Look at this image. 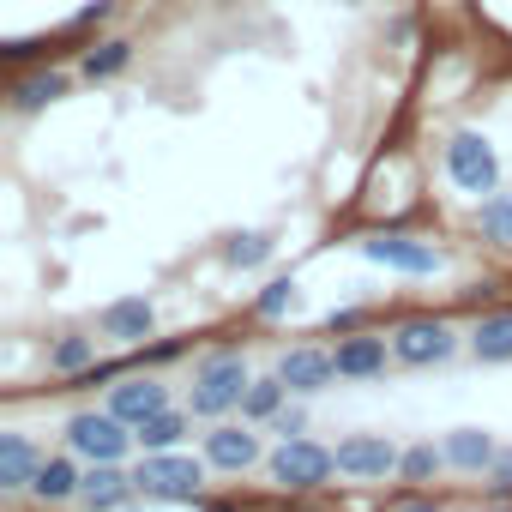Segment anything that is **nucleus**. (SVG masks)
Wrapping results in <instances>:
<instances>
[{"mask_svg": "<svg viewBox=\"0 0 512 512\" xmlns=\"http://www.w3.org/2000/svg\"><path fill=\"white\" fill-rule=\"evenodd\" d=\"M247 386H253L247 362H241L235 350H217V356H205V362L193 368V386H187V410H193V416H229V410H241Z\"/></svg>", "mask_w": 512, "mask_h": 512, "instance_id": "nucleus-1", "label": "nucleus"}, {"mask_svg": "<svg viewBox=\"0 0 512 512\" xmlns=\"http://www.w3.org/2000/svg\"><path fill=\"white\" fill-rule=\"evenodd\" d=\"M266 470H272V482L278 488H290V494H308V488H326L332 476H338V452L332 446H320V440H284L272 458H266Z\"/></svg>", "mask_w": 512, "mask_h": 512, "instance_id": "nucleus-2", "label": "nucleus"}, {"mask_svg": "<svg viewBox=\"0 0 512 512\" xmlns=\"http://www.w3.org/2000/svg\"><path fill=\"white\" fill-rule=\"evenodd\" d=\"M139 494L145 500H199L205 488V458H187V452H145L139 470H133Z\"/></svg>", "mask_w": 512, "mask_h": 512, "instance_id": "nucleus-3", "label": "nucleus"}, {"mask_svg": "<svg viewBox=\"0 0 512 512\" xmlns=\"http://www.w3.org/2000/svg\"><path fill=\"white\" fill-rule=\"evenodd\" d=\"M67 446L91 464H121V452L133 446V422H121L115 410H79L67 422Z\"/></svg>", "mask_w": 512, "mask_h": 512, "instance_id": "nucleus-4", "label": "nucleus"}, {"mask_svg": "<svg viewBox=\"0 0 512 512\" xmlns=\"http://www.w3.org/2000/svg\"><path fill=\"white\" fill-rule=\"evenodd\" d=\"M446 175H452L464 193L488 199L494 181H500V163H494V151H488L482 133H452V139H446Z\"/></svg>", "mask_w": 512, "mask_h": 512, "instance_id": "nucleus-5", "label": "nucleus"}, {"mask_svg": "<svg viewBox=\"0 0 512 512\" xmlns=\"http://www.w3.org/2000/svg\"><path fill=\"white\" fill-rule=\"evenodd\" d=\"M362 253L374 266H392V272H404V278H434L446 260H440V247L434 241H416V235H374V241H362Z\"/></svg>", "mask_w": 512, "mask_h": 512, "instance_id": "nucleus-6", "label": "nucleus"}, {"mask_svg": "<svg viewBox=\"0 0 512 512\" xmlns=\"http://www.w3.org/2000/svg\"><path fill=\"white\" fill-rule=\"evenodd\" d=\"M392 470H404V452L386 440V434H350L338 446V476H356V482H386Z\"/></svg>", "mask_w": 512, "mask_h": 512, "instance_id": "nucleus-7", "label": "nucleus"}, {"mask_svg": "<svg viewBox=\"0 0 512 512\" xmlns=\"http://www.w3.org/2000/svg\"><path fill=\"white\" fill-rule=\"evenodd\" d=\"M452 332L440 326V320H410V326H398V338H392V356L398 362H410V368H428V362H446L452 356Z\"/></svg>", "mask_w": 512, "mask_h": 512, "instance_id": "nucleus-8", "label": "nucleus"}, {"mask_svg": "<svg viewBox=\"0 0 512 512\" xmlns=\"http://www.w3.org/2000/svg\"><path fill=\"white\" fill-rule=\"evenodd\" d=\"M109 410L121 416V422H145V416H157V410H169V386L163 380H151V374H127V380H115L109 386Z\"/></svg>", "mask_w": 512, "mask_h": 512, "instance_id": "nucleus-9", "label": "nucleus"}, {"mask_svg": "<svg viewBox=\"0 0 512 512\" xmlns=\"http://www.w3.org/2000/svg\"><path fill=\"white\" fill-rule=\"evenodd\" d=\"M205 464L211 470H247V464H260V434L235 428V422H217L205 434Z\"/></svg>", "mask_w": 512, "mask_h": 512, "instance_id": "nucleus-10", "label": "nucleus"}, {"mask_svg": "<svg viewBox=\"0 0 512 512\" xmlns=\"http://www.w3.org/2000/svg\"><path fill=\"white\" fill-rule=\"evenodd\" d=\"M278 374H284L290 392H326L338 380V350H290L278 362Z\"/></svg>", "mask_w": 512, "mask_h": 512, "instance_id": "nucleus-11", "label": "nucleus"}, {"mask_svg": "<svg viewBox=\"0 0 512 512\" xmlns=\"http://www.w3.org/2000/svg\"><path fill=\"white\" fill-rule=\"evenodd\" d=\"M133 494H139V482H133L121 464H91V470H85V488H79V500H85L91 512H121Z\"/></svg>", "mask_w": 512, "mask_h": 512, "instance_id": "nucleus-12", "label": "nucleus"}, {"mask_svg": "<svg viewBox=\"0 0 512 512\" xmlns=\"http://www.w3.org/2000/svg\"><path fill=\"white\" fill-rule=\"evenodd\" d=\"M151 320H157V314H151V302H145V296H127V302H109L97 326H103V338H121V344H139V338L151 332Z\"/></svg>", "mask_w": 512, "mask_h": 512, "instance_id": "nucleus-13", "label": "nucleus"}, {"mask_svg": "<svg viewBox=\"0 0 512 512\" xmlns=\"http://www.w3.org/2000/svg\"><path fill=\"white\" fill-rule=\"evenodd\" d=\"M37 446L25 440V434H7V440H0V488H7V494H19V488H31L37 482Z\"/></svg>", "mask_w": 512, "mask_h": 512, "instance_id": "nucleus-14", "label": "nucleus"}, {"mask_svg": "<svg viewBox=\"0 0 512 512\" xmlns=\"http://www.w3.org/2000/svg\"><path fill=\"white\" fill-rule=\"evenodd\" d=\"M386 368V338H344L338 344V380H374Z\"/></svg>", "mask_w": 512, "mask_h": 512, "instance_id": "nucleus-15", "label": "nucleus"}, {"mask_svg": "<svg viewBox=\"0 0 512 512\" xmlns=\"http://www.w3.org/2000/svg\"><path fill=\"white\" fill-rule=\"evenodd\" d=\"M79 488H85V476H79V464H73V458H43V464H37V482H31V494H37V500L61 506V500H73Z\"/></svg>", "mask_w": 512, "mask_h": 512, "instance_id": "nucleus-16", "label": "nucleus"}, {"mask_svg": "<svg viewBox=\"0 0 512 512\" xmlns=\"http://www.w3.org/2000/svg\"><path fill=\"white\" fill-rule=\"evenodd\" d=\"M494 458H500V446H494L482 428H452L446 464H458V470H494Z\"/></svg>", "mask_w": 512, "mask_h": 512, "instance_id": "nucleus-17", "label": "nucleus"}, {"mask_svg": "<svg viewBox=\"0 0 512 512\" xmlns=\"http://www.w3.org/2000/svg\"><path fill=\"white\" fill-rule=\"evenodd\" d=\"M470 350L482 362H512V314H482L470 332Z\"/></svg>", "mask_w": 512, "mask_h": 512, "instance_id": "nucleus-18", "label": "nucleus"}, {"mask_svg": "<svg viewBox=\"0 0 512 512\" xmlns=\"http://www.w3.org/2000/svg\"><path fill=\"white\" fill-rule=\"evenodd\" d=\"M181 434H187V416H181V410H157V416H145V422L133 428V440H139L145 452H175Z\"/></svg>", "mask_w": 512, "mask_h": 512, "instance_id": "nucleus-19", "label": "nucleus"}, {"mask_svg": "<svg viewBox=\"0 0 512 512\" xmlns=\"http://www.w3.org/2000/svg\"><path fill=\"white\" fill-rule=\"evenodd\" d=\"M284 398H290L284 374H266V380H253V386H247V398H241V416H247V422H272V416L284 410Z\"/></svg>", "mask_w": 512, "mask_h": 512, "instance_id": "nucleus-20", "label": "nucleus"}, {"mask_svg": "<svg viewBox=\"0 0 512 512\" xmlns=\"http://www.w3.org/2000/svg\"><path fill=\"white\" fill-rule=\"evenodd\" d=\"M476 229H482L488 241H512V193H488V199L476 205Z\"/></svg>", "mask_w": 512, "mask_h": 512, "instance_id": "nucleus-21", "label": "nucleus"}, {"mask_svg": "<svg viewBox=\"0 0 512 512\" xmlns=\"http://www.w3.org/2000/svg\"><path fill=\"white\" fill-rule=\"evenodd\" d=\"M49 368H55V374H85V368H97V344H91V338H61V344L49 350Z\"/></svg>", "mask_w": 512, "mask_h": 512, "instance_id": "nucleus-22", "label": "nucleus"}, {"mask_svg": "<svg viewBox=\"0 0 512 512\" xmlns=\"http://www.w3.org/2000/svg\"><path fill=\"white\" fill-rule=\"evenodd\" d=\"M55 97H67V79H61V73H43V79H25V85H19V109H43V103H55Z\"/></svg>", "mask_w": 512, "mask_h": 512, "instance_id": "nucleus-23", "label": "nucleus"}, {"mask_svg": "<svg viewBox=\"0 0 512 512\" xmlns=\"http://www.w3.org/2000/svg\"><path fill=\"white\" fill-rule=\"evenodd\" d=\"M127 55H133L127 43H103V49H91V55H85V73H91V79H109V73H121V67H127Z\"/></svg>", "mask_w": 512, "mask_h": 512, "instance_id": "nucleus-24", "label": "nucleus"}, {"mask_svg": "<svg viewBox=\"0 0 512 512\" xmlns=\"http://www.w3.org/2000/svg\"><path fill=\"white\" fill-rule=\"evenodd\" d=\"M266 253H272V241H266V235H241V241H229V247H223V260H229V266H260Z\"/></svg>", "mask_w": 512, "mask_h": 512, "instance_id": "nucleus-25", "label": "nucleus"}, {"mask_svg": "<svg viewBox=\"0 0 512 512\" xmlns=\"http://www.w3.org/2000/svg\"><path fill=\"white\" fill-rule=\"evenodd\" d=\"M253 308H260V320H278L284 308H296V284H290V278H278V284H266V296H260V302H253Z\"/></svg>", "mask_w": 512, "mask_h": 512, "instance_id": "nucleus-26", "label": "nucleus"}, {"mask_svg": "<svg viewBox=\"0 0 512 512\" xmlns=\"http://www.w3.org/2000/svg\"><path fill=\"white\" fill-rule=\"evenodd\" d=\"M440 464H446V452H434V446H410V452H404V476H410V482H428Z\"/></svg>", "mask_w": 512, "mask_h": 512, "instance_id": "nucleus-27", "label": "nucleus"}, {"mask_svg": "<svg viewBox=\"0 0 512 512\" xmlns=\"http://www.w3.org/2000/svg\"><path fill=\"white\" fill-rule=\"evenodd\" d=\"M272 428H278L284 440H296V434L308 428V416H302V410H278V416H272Z\"/></svg>", "mask_w": 512, "mask_h": 512, "instance_id": "nucleus-28", "label": "nucleus"}, {"mask_svg": "<svg viewBox=\"0 0 512 512\" xmlns=\"http://www.w3.org/2000/svg\"><path fill=\"white\" fill-rule=\"evenodd\" d=\"M97 19H109V0H91V7H79V25H97Z\"/></svg>", "mask_w": 512, "mask_h": 512, "instance_id": "nucleus-29", "label": "nucleus"}, {"mask_svg": "<svg viewBox=\"0 0 512 512\" xmlns=\"http://www.w3.org/2000/svg\"><path fill=\"white\" fill-rule=\"evenodd\" d=\"M494 476H500V488H512V452H500V458H494Z\"/></svg>", "mask_w": 512, "mask_h": 512, "instance_id": "nucleus-30", "label": "nucleus"}, {"mask_svg": "<svg viewBox=\"0 0 512 512\" xmlns=\"http://www.w3.org/2000/svg\"><path fill=\"white\" fill-rule=\"evenodd\" d=\"M398 512H446L440 500H410V506H398Z\"/></svg>", "mask_w": 512, "mask_h": 512, "instance_id": "nucleus-31", "label": "nucleus"}, {"mask_svg": "<svg viewBox=\"0 0 512 512\" xmlns=\"http://www.w3.org/2000/svg\"><path fill=\"white\" fill-rule=\"evenodd\" d=\"M482 512H512V506H482Z\"/></svg>", "mask_w": 512, "mask_h": 512, "instance_id": "nucleus-32", "label": "nucleus"}]
</instances>
